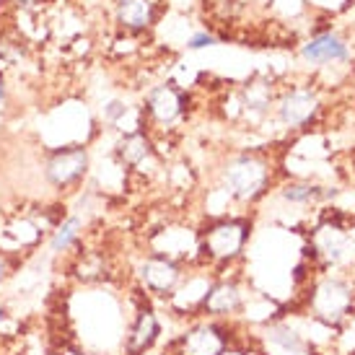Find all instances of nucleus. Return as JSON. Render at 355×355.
I'll return each instance as SVG.
<instances>
[{"instance_id": "f257e3e1", "label": "nucleus", "mask_w": 355, "mask_h": 355, "mask_svg": "<svg viewBox=\"0 0 355 355\" xmlns=\"http://www.w3.org/2000/svg\"><path fill=\"white\" fill-rule=\"evenodd\" d=\"M247 239H249L247 220H241V218H220L216 223H210L205 228V234L198 239L200 241L198 252L202 257H207L210 262L226 265V262H234L244 252Z\"/></svg>"}, {"instance_id": "f03ea898", "label": "nucleus", "mask_w": 355, "mask_h": 355, "mask_svg": "<svg viewBox=\"0 0 355 355\" xmlns=\"http://www.w3.org/2000/svg\"><path fill=\"white\" fill-rule=\"evenodd\" d=\"M223 182L234 198L252 202L265 192L267 182H270V168L262 158L236 156L234 161H228L226 171H223Z\"/></svg>"}, {"instance_id": "7ed1b4c3", "label": "nucleus", "mask_w": 355, "mask_h": 355, "mask_svg": "<svg viewBox=\"0 0 355 355\" xmlns=\"http://www.w3.org/2000/svg\"><path fill=\"white\" fill-rule=\"evenodd\" d=\"M311 309L316 319L327 324H340L353 311V288L340 277H327L314 288Z\"/></svg>"}, {"instance_id": "20e7f679", "label": "nucleus", "mask_w": 355, "mask_h": 355, "mask_svg": "<svg viewBox=\"0 0 355 355\" xmlns=\"http://www.w3.org/2000/svg\"><path fill=\"white\" fill-rule=\"evenodd\" d=\"M86 171H89V150L83 146H65V148L52 150L47 164H44L47 182L58 189H68L73 184H78Z\"/></svg>"}, {"instance_id": "39448f33", "label": "nucleus", "mask_w": 355, "mask_h": 355, "mask_svg": "<svg viewBox=\"0 0 355 355\" xmlns=\"http://www.w3.org/2000/svg\"><path fill=\"white\" fill-rule=\"evenodd\" d=\"M177 355H226L228 335L218 322H198L184 329L174 343Z\"/></svg>"}, {"instance_id": "423d86ee", "label": "nucleus", "mask_w": 355, "mask_h": 355, "mask_svg": "<svg viewBox=\"0 0 355 355\" xmlns=\"http://www.w3.org/2000/svg\"><path fill=\"white\" fill-rule=\"evenodd\" d=\"M138 277L143 288L150 291L153 296H168L179 288V283L184 280L182 265L161 254H148L138 267Z\"/></svg>"}, {"instance_id": "0eeeda50", "label": "nucleus", "mask_w": 355, "mask_h": 355, "mask_svg": "<svg viewBox=\"0 0 355 355\" xmlns=\"http://www.w3.org/2000/svg\"><path fill=\"white\" fill-rule=\"evenodd\" d=\"M241 306H244V291L236 280H213L200 304V314L220 319V316L236 314Z\"/></svg>"}, {"instance_id": "6e6552de", "label": "nucleus", "mask_w": 355, "mask_h": 355, "mask_svg": "<svg viewBox=\"0 0 355 355\" xmlns=\"http://www.w3.org/2000/svg\"><path fill=\"white\" fill-rule=\"evenodd\" d=\"M158 335H161V322H158L156 311L150 306H143L138 316H135L132 327H130L128 337H125V353L146 355L150 347L156 345Z\"/></svg>"}, {"instance_id": "1a4fd4ad", "label": "nucleus", "mask_w": 355, "mask_h": 355, "mask_svg": "<svg viewBox=\"0 0 355 355\" xmlns=\"http://www.w3.org/2000/svg\"><path fill=\"white\" fill-rule=\"evenodd\" d=\"M319 112V99H316L311 91L296 89L286 94L280 101V119L291 125V128H304L309 125L314 114Z\"/></svg>"}, {"instance_id": "9d476101", "label": "nucleus", "mask_w": 355, "mask_h": 355, "mask_svg": "<svg viewBox=\"0 0 355 355\" xmlns=\"http://www.w3.org/2000/svg\"><path fill=\"white\" fill-rule=\"evenodd\" d=\"M182 109H184V99L174 86H156L146 96V112L161 125H171L182 114Z\"/></svg>"}, {"instance_id": "9b49d317", "label": "nucleus", "mask_w": 355, "mask_h": 355, "mask_svg": "<svg viewBox=\"0 0 355 355\" xmlns=\"http://www.w3.org/2000/svg\"><path fill=\"white\" fill-rule=\"evenodd\" d=\"M153 0H117V21L130 31H143L153 24Z\"/></svg>"}, {"instance_id": "f8f14e48", "label": "nucleus", "mask_w": 355, "mask_h": 355, "mask_svg": "<svg viewBox=\"0 0 355 355\" xmlns=\"http://www.w3.org/2000/svg\"><path fill=\"white\" fill-rule=\"evenodd\" d=\"M210 277L207 275H189L187 280H182L179 288L171 293V304L184 309V311H200V304L205 298L207 288H210Z\"/></svg>"}, {"instance_id": "ddd939ff", "label": "nucleus", "mask_w": 355, "mask_h": 355, "mask_svg": "<svg viewBox=\"0 0 355 355\" xmlns=\"http://www.w3.org/2000/svg\"><path fill=\"white\" fill-rule=\"evenodd\" d=\"M301 55L309 62H332V60H345L347 50L345 44H343V40L335 37V34H319L309 44H304Z\"/></svg>"}, {"instance_id": "4468645a", "label": "nucleus", "mask_w": 355, "mask_h": 355, "mask_svg": "<svg viewBox=\"0 0 355 355\" xmlns=\"http://www.w3.org/2000/svg\"><path fill=\"white\" fill-rule=\"evenodd\" d=\"M117 156L122 164H128L130 168H140L150 156H153V148H150V140L135 130V132H128L125 138L119 140L117 146Z\"/></svg>"}, {"instance_id": "2eb2a0df", "label": "nucleus", "mask_w": 355, "mask_h": 355, "mask_svg": "<svg viewBox=\"0 0 355 355\" xmlns=\"http://www.w3.org/2000/svg\"><path fill=\"white\" fill-rule=\"evenodd\" d=\"M80 228H83V220L78 216H70L65 218L58 228H55V234L50 239V249L55 254H62V252H68L80 236Z\"/></svg>"}, {"instance_id": "dca6fc26", "label": "nucleus", "mask_w": 355, "mask_h": 355, "mask_svg": "<svg viewBox=\"0 0 355 355\" xmlns=\"http://www.w3.org/2000/svg\"><path fill=\"white\" fill-rule=\"evenodd\" d=\"M270 99H272V94H270V86H265V83H249L247 89H244V104H247V109L265 112L270 107Z\"/></svg>"}, {"instance_id": "f3484780", "label": "nucleus", "mask_w": 355, "mask_h": 355, "mask_svg": "<svg viewBox=\"0 0 355 355\" xmlns=\"http://www.w3.org/2000/svg\"><path fill=\"white\" fill-rule=\"evenodd\" d=\"M270 340L275 343V345L286 347V350H291V353H296V350H301L304 347V343H301V337H298V332H293V329H288V327H275L272 332H270Z\"/></svg>"}, {"instance_id": "a211bd4d", "label": "nucleus", "mask_w": 355, "mask_h": 355, "mask_svg": "<svg viewBox=\"0 0 355 355\" xmlns=\"http://www.w3.org/2000/svg\"><path fill=\"white\" fill-rule=\"evenodd\" d=\"M319 195V187L314 184H306V182H296V184H288L283 189V198L288 202H309V200H314Z\"/></svg>"}, {"instance_id": "6ab92c4d", "label": "nucleus", "mask_w": 355, "mask_h": 355, "mask_svg": "<svg viewBox=\"0 0 355 355\" xmlns=\"http://www.w3.org/2000/svg\"><path fill=\"white\" fill-rule=\"evenodd\" d=\"M213 44H216V37H213V34H207V31L195 34V37L187 42L189 50H205V47H213Z\"/></svg>"}, {"instance_id": "aec40b11", "label": "nucleus", "mask_w": 355, "mask_h": 355, "mask_svg": "<svg viewBox=\"0 0 355 355\" xmlns=\"http://www.w3.org/2000/svg\"><path fill=\"white\" fill-rule=\"evenodd\" d=\"M8 275H10V259L6 252H0V283H3Z\"/></svg>"}, {"instance_id": "412c9836", "label": "nucleus", "mask_w": 355, "mask_h": 355, "mask_svg": "<svg viewBox=\"0 0 355 355\" xmlns=\"http://www.w3.org/2000/svg\"><path fill=\"white\" fill-rule=\"evenodd\" d=\"M3 99H6V86H3V78H0V104H3Z\"/></svg>"}, {"instance_id": "4be33fe9", "label": "nucleus", "mask_w": 355, "mask_h": 355, "mask_svg": "<svg viewBox=\"0 0 355 355\" xmlns=\"http://www.w3.org/2000/svg\"><path fill=\"white\" fill-rule=\"evenodd\" d=\"M19 3H37V0H19Z\"/></svg>"}]
</instances>
